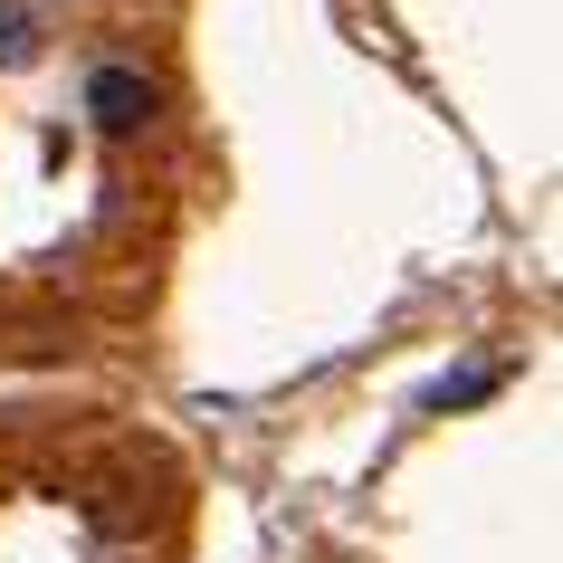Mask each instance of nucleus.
I'll use <instances>...</instances> for the list:
<instances>
[{
    "label": "nucleus",
    "instance_id": "nucleus-1",
    "mask_svg": "<svg viewBox=\"0 0 563 563\" xmlns=\"http://www.w3.org/2000/svg\"><path fill=\"white\" fill-rule=\"evenodd\" d=\"M87 124L106 134V144H134L153 124V77L144 67H96L87 77Z\"/></svg>",
    "mask_w": 563,
    "mask_h": 563
},
{
    "label": "nucleus",
    "instance_id": "nucleus-2",
    "mask_svg": "<svg viewBox=\"0 0 563 563\" xmlns=\"http://www.w3.org/2000/svg\"><path fill=\"white\" fill-rule=\"evenodd\" d=\"M30 58H38L30 10H20V0H0V67H30Z\"/></svg>",
    "mask_w": 563,
    "mask_h": 563
}]
</instances>
